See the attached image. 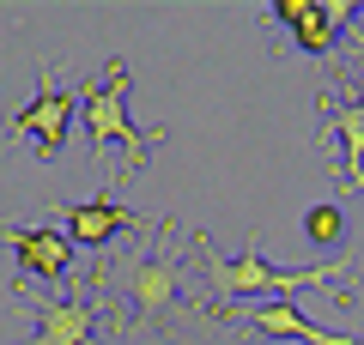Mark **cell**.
<instances>
[{
	"label": "cell",
	"instance_id": "obj_7",
	"mask_svg": "<svg viewBox=\"0 0 364 345\" xmlns=\"http://www.w3.org/2000/svg\"><path fill=\"white\" fill-rule=\"evenodd\" d=\"M0 243L18 255V279H67L73 273V236H67L61 224H31V230H18V224H0Z\"/></svg>",
	"mask_w": 364,
	"mask_h": 345
},
{
	"label": "cell",
	"instance_id": "obj_11",
	"mask_svg": "<svg viewBox=\"0 0 364 345\" xmlns=\"http://www.w3.org/2000/svg\"><path fill=\"white\" fill-rule=\"evenodd\" d=\"M291 43H298V49H310V55H328V49H334V25H328L322 6H316L304 25H291Z\"/></svg>",
	"mask_w": 364,
	"mask_h": 345
},
{
	"label": "cell",
	"instance_id": "obj_12",
	"mask_svg": "<svg viewBox=\"0 0 364 345\" xmlns=\"http://www.w3.org/2000/svg\"><path fill=\"white\" fill-rule=\"evenodd\" d=\"M316 6H322V0H279V6H273V18H279V25H304Z\"/></svg>",
	"mask_w": 364,
	"mask_h": 345
},
{
	"label": "cell",
	"instance_id": "obj_9",
	"mask_svg": "<svg viewBox=\"0 0 364 345\" xmlns=\"http://www.w3.org/2000/svg\"><path fill=\"white\" fill-rule=\"evenodd\" d=\"M328 140H340V152H346V182L364 188V103H340L328 115Z\"/></svg>",
	"mask_w": 364,
	"mask_h": 345
},
{
	"label": "cell",
	"instance_id": "obj_4",
	"mask_svg": "<svg viewBox=\"0 0 364 345\" xmlns=\"http://www.w3.org/2000/svg\"><path fill=\"white\" fill-rule=\"evenodd\" d=\"M73 103H79V85L61 91L49 67H37V97H31L25 109L13 115V146L37 140V158H61V146H67V121H73Z\"/></svg>",
	"mask_w": 364,
	"mask_h": 345
},
{
	"label": "cell",
	"instance_id": "obj_6",
	"mask_svg": "<svg viewBox=\"0 0 364 345\" xmlns=\"http://www.w3.org/2000/svg\"><path fill=\"white\" fill-rule=\"evenodd\" d=\"M55 218H61V230L73 236V248H97L104 255L109 243H122V236H140V218L128 212L122 200H109V194H91V200L79 206H55Z\"/></svg>",
	"mask_w": 364,
	"mask_h": 345
},
{
	"label": "cell",
	"instance_id": "obj_1",
	"mask_svg": "<svg viewBox=\"0 0 364 345\" xmlns=\"http://www.w3.org/2000/svg\"><path fill=\"white\" fill-rule=\"evenodd\" d=\"M207 267V291H219V303H286L291 291H310V285H340L346 279V261H316V267H267L255 243L243 248V261H219L207 248V236L188 243Z\"/></svg>",
	"mask_w": 364,
	"mask_h": 345
},
{
	"label": "cell",
	"instance_id": "obj_10",
	"mask_svg": "<svg viewBox=\"0 0 364 345\" xmlns=\"http://www.w3.org/2000/svg\"><path fill=\"white\" fill-rule=\"evenodd\" d=\"M304 236H310L316 248H334V243H346V212H340L334 200H316L310 212H304Z\"/></svg>",
	"mask_w": 364,
	"mask_h": 345
},
{
	"label": "cell",
	"instance_id": "obj_2",
	"mask_svg": "<svg viewBox=\"0 0 364 345\" xmlns=\"http://www.w3.org/2000/svg\"><path fill=\"white\" fill-rule=\"evenodd\" d=\"M91 285H109L116 297V321L128 303V321L146 333H176L182 309H188V285H182L176 255H122L116 267H104Z\"/></svg>",
	"mask_w": 364,
	"mask_h": 345
},
{
	"label": "cell",
	"instance_id": "obj_13",
	"mask_svg": "<svg viewBox=\"0 0 364 345\" xmlns=\"http://www.w3.org/2000/svg\"><path fill=\"white\" fill-rule=\"evenodd\" d=\"M352 103H364V79H358V85H352Z\"/></svg>",
	"mask_w": 364,
	"mask_h": 345
},
{
	"label": "cell",
	"instance_id": "obj_3",
	"mask_svg": "<svg viewBox=\"0 0 364 345\" xmlns=\"http://www.w3.org/2000/svg\"><path fill=\"white\" fill-rule=\"evenodd\" d=\"M79 109H85V140L91 152L104 158L109 146H122V176H140L146 152H152L164 133L158 128H134V115H128V61H104V73L97 79H79Z\"/></svg>",
	"mask_w": 364,
	"mask_h": 345
},
{
	"label": "cell",
	"instance_id": "obj_8",
	"mask_svg": "<svg viewBox=\"0 0 364 345\" xmlns=\"http://www.w3.org/2000/svg\"><path fill=\"white\" fill-rule=\"evenodd\" d=\"M219 321H231V327L255 333V339H291V345H364V339H352V333H328V327H316V321L298 315L291 303H261V309H249V315H219Z\"/></svg>",
	"mask_w": 364,
	"mask_h": 345
},
{
	"label": "cell",
	"instance_id": "obj_5",
	"mask_svg": "<svg viewBox=\"0 0 364 345\" xmlns=\"http://www.w3.org/2000/svg\"><path fill=\"white\" fill-rule=\"evenodd\" d=\"M13 303H25L37 315V345H97V303L91 297L55 303V297L31 291L25 279H13Z\"/></svg>",
	"mask_w": 364,
	"mask_h": 345
}]
</instances>
